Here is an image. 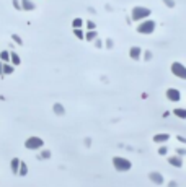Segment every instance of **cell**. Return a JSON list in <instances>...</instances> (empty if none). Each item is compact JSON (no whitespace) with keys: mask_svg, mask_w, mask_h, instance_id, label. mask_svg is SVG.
<instances>
[{"mask_svg":"<svg viewBox=\"0 0 186 187\" xmlns=\"http://www.w3.org/2000/svg\"><path fill=\"white\" fill-rule=\"evenodd\" d=\"M150 13H152V10L147 7H134L131 10V18L134 21H142V20L150 16Z\"/></svg>","mask_w":186,"mask_h":187,"instance_id":"cell-1","label":"cell"},{"mask_svg":"<svg viewBox=\"0 0 186 187\" xmlns=\"http://www.w3.org/2000/svg\"><path fill=\"white\" fill-rule=\"evenodd\" d=\"M113 166H114L116 171H119V173H126L132 168V163L129 159L123 158V156H114L113 158Z\"/></svg>","mask_w":186,"mask_h":187,"instance_id":"cell-2","label":"cell"},{"mask_svg":"<svg viewBox=\"0 0 186 187\" xmlns=\"http://www.w3.org/2000/svg\"><path fill=\"white\" fill-rule=\"evenodd\" d=\"M155 21L154 20H149V18H145V20H142V23H139V26H137V33H141V34H152V33L155 31Z\"/></svg>","mask_w":186,"mask_h":187,"instance_id":"cell-3","label":"cell"},{"mask_svg":"<svg viewBox=\"0 0 186 187\" xmlns=\"http://www.w3.org/2000/svg\"><path fill=\"white\" fill-rule=\"evenodd\" d=\"M42 145H44V140L39 137H28L25 140V146L28 150H38V148H41Z\"/></svg>","mask_w":186,"mask_h":187,"instance_id":"cell-4","label":"cell"},{"mask_svg":"<svg viewBox=\"0 0 186 187\" xmlns=\"http://www.w3.org/2000/svg\"><path fill=\"white\" fill-rule=\"evenodd\" d=\"M172 73L175 77L181 78V80H186V67L180 62H173L172 64Z\"/></svg>","mask_w":186,"mask_h":187,"instance_id":"cell-5","label":"cell"},{"mask_svg":"<svg viewBox=\"0 0 186 187\" xmlns=\"http://www.w3.org/2000/svg\"><path fill=\"white\" fill-rule=\"evenodd\" d=\"M167 99L172 102H178L181 99V93L178 91L176 88H168L167 90Z\"/></svg>","mask_w":186,"mask_h":187,"instance_id":"cell-6","label":"cell"},{"mask_svg":"<svg viewBox=\"0 0 186 187\" xmlns=\"http://www.w3.org/2000/svg\"><path fill=\"white\" fill-rule=\"evenodd\" d=\"M149 179H150L154 184H158V186H160V184H163V176H162L160 173H155V171L149 174Z\"/></svg>","mask_w":186,"mask_h":187,"instance_id":"cell-7","label":"cell"},{"mask_svg":"<svg viewBox=\"0 0 186 187\" xmlns=\"http://www.w3.org/2000/svg\"><path fill=\"white\" fill-rule=\"evenodd\" d=\"M168 163H170L172 166H175V168H181V166H183V159H181V156H180V155L170 156V158H168Z\"/></svg>","mask_w":186,"mask_h":187,"instance_id":"cell-8","label":"cell"},{"mask_svg":"<svg viewBox=\"0 0 186 187\" xmlns=\"http://www.w3.org/2000/svg\"><path fill=\"white\" fill-rule=\"evenodd\" d=\"M141 54H142V49H141V47H137V46L131 47V50H129L131 59H134V60H139V59H141Z\"/></svg>","mask_w":186,"mask_h":187,"instance_id":"cell-9","label":"cell"},{"mask_svg":"<svg viewBox=\"0 0 186 187\" xmlns=\"http://www.w3.org/2000/svg\"><path fill=\"white\" fill-rule=\"evenodd\" d=\"M21 8L26 10V11H33L36 8V5L33 4L31 0H21Z\"/></svg>","mask_w":186,"mask_h":187,"instance_id":"cell-10","label":"cell"},{"mask_svg":"<svg viewBox=\"0 0 186 187\" xmlns=\"http://www.w3.org/2000/svg\"><path fill=\"white\" fill-rule=\"evenodd\" d=\"M167 140H170V135L168 134H157L154 137V141L155 143H165Z\"/></svg>","mask_w":186,"mask_h":187,"instance_id":"cell-11","label":"cell"},{"mask_svg":"<svg viewBox=\"0 0 186 187\" xmlns=\"http://www.w3.org/2000/svg\"><path fill=\"white\" fill-rule=\"evenodd\" d=\"M20 159L18 158H13L11 159V163H10V166H11V173L13 174H18V171H20Z\"/></svg>","mask_w":186,"mask_h":187,"instance_id":"cell-12","label":"cell"},{"mask_svg":"<svg viewBox=\"0 0 186 187\" xmlns=\"http://www.w3.org/2000/svg\"><path fill=\"white\" fill-rule=\"evenodd\" d=\"M52 111H54V114H57V116H64V114H65V109H64V106L60 104V102H56V104H54Z\"/></svg>","mask_w":186,"mask_h":187,"instance_id":"cell-13","label":"cell"},{"mask_svg":"<svg viewBox=\"0 0 186 187\" xmlns=\"http://www.w3.org/2000/svg\"><path fill=\"white\" fill-rule=\"evenodd\" d=\"M10 62H11L13 65H20V64H21L20 55H18V54H15V52H10Z\"/></svg>","mask_w":186,"mask_h":187,"instance_id":"cell-14","label":"cell"},{"mask_svg":"<svg viewBox=\"0 0 186 187\" xmlns=\"http://www.w3.org/2000/svg\"><path fill=\"white\" fill-rule=\"evenodd\" d=\"M173 114H175L178 119H186V109H181V107H176L175 111H173Z\"/></svg>","mask_w":186,"mask_h":187,"instance_id":"cell-15","label":"cell"},{"mask_svg":"<svg viewBox=\"0 0 186 187\" xmlns=\"http://www.w3.org/2000/svg\"><path fill=\"white\" fill-rule=\"evenodd\" d=\"M95 38H96V31L95 29H88V33L85 34V39H87V41H93Z\"/></svg>","mask_w":186,"mask_h":187,"instance_id":"cell-16","label":"cell"},{"mask_svg":"<svg viewBox=\"0 0 186 187\" xmlns=\"http://www.w3.org/2000/svg\"><path fill=\"white\" fill-rule=\"evenodd\" d=\"M18 174H20V176H26V174H28V168H26L25 163H20V171H18Z\"/></svg>","mask_w":186,"mask_h":187,"instance_id":"cell-17","label":"cell"},{"mask_svg":"<svg viewBox=\"0 0 186 187\" xmlns=\"http://www.w3.org/2000/svg\"><path fill=\"white\" fill-rule=\"evenodd\" d=\"M0 59L4 60V62H10V52L8 50H2L0 52Z\"/></svg>","mask_w":186,"mask_h":187,"instance_id":"cell-18","label":"cell"},{"mask_svg":"<svg viewBox=\"0 0 186 187\" xmlns=\"http://www.w3.org/2000/svg\"><path fill=\"white\" fill-rule=\"evenodd\" d=\"M74 34H75V38H78V39H85V34H83V31H82V28H74Z\"/></svg>","mask_w":186,"mask_h":187,"instance_id":"cell-19","label":"cell"},{"mask_svg":"<svg viewBox=\"0 0 186 187\" xmlns=\"http://www.w3.org/2000/svg\"><path fill=\"white\" fill-rule=\"evenodd\" d=\"M83 20H82V18H75L74 21H72V26H74V28H82V25H83Z\"/></svg>","mask_w":186,"mask_h":187,"instance_id":"cell-20","label":"cell"},{"mask_svg":"<svg viewBox=\"0 0 186 187\" xmlns=\"http://www.w3.org/2000/svg\"><path fill=\"white\" fill-rule=\"evenodd\" d=\"M4 73H5V75H10V73H13V67H11V65L4 64Z\"/></svg>","mask_w":186,"mask_h":187,"instance_id":"cell-21","label":"cell"},{"mask_svg":"<svg viewBox=\"0 0 186 187\" xmlns=\"http://www.w3.org/2000/svg\"><path fill=\"white\" fill-rule=\"evenodd\" d=\"M11 39H13V41L18 44V46H21V44H23V41H21V38H20L18 34H13V36H11Z\"/></svg>","mask_w":186,"mask_h":187,"instance_id":"cell-22","label":"cell"},{"mask_svg":"<svg viewBox=\"0 0 186 187\" xmlns=\"http://www.w3.org/2000/svg\"><path fill=\"white\" fill-rule=\"evenodd\" d=\"M163 4H165L168 8H173L175 7V0H163Z\"/></svg>","mask_w":186,"mask_h":187,"instance_id":"cell-23","label":"cell"},{"mask_svg":"<svg viewBox=\"0 0 186 187\" xmlns=\"http://www.w3.org/2000/svg\"><path fill=\"white\" fill-rule=\"evenodd\" d=\"M167 151H168V150H167V146H160V148H158V155H160V156H165Z\"/></svg>","mask_w":186,"mask_h":187,"instance_id":"cell-24","label":"cell"},{"mask_svg":"<svg viewBox=\"0 0 186 187\" xmlns=\"http://www.w3.org/2000/svg\"><path fill=\"white\" fill-rule=\"evenodd\" d=\"M13 7H15V10H23V8H21V2H20V0H13Z\"/></svg>","mask_w":186,"mask_h":187,"instance_id":"cell-25","label":"cell"},{"mask_svg":"<svg viewBox=\"0 0 186 187\" xmlns=\"http://www.w3.org/2000/svg\"><path fill=\"white\" fill-rule=\"evenodd\" d=\"M85 23H87L88 29H95V23H93V21H85Z\"/></svg>","mask_w":186,"mask_h":187,"instance_id":"cell-26","label":"cell"},{"mask_svg":"<svg viewBox=\"0 0 186 187\" xmlns=\"http://www.w3.org/2000/svg\"><path fill=\"white\" fill-rule=\"evenodd\" d=\"M176 153H178L180 156H183V155H186V150L185 148H178V150H176Z\"/></svg>","mask_w":186,"mask_h":187,"instance_id":"cell-27","label":"cell"},{"mask_svg":"<svg viewBox=\"0 0 186 187\" xmlns=\"http://www.w3.org/2000/svg\"><path fill=\"white\" fill-rule=\"evenodd\" d=\"M41 156H42V158H49V156H51V151H47V150H44Z\"/></svg>","mask_w":186,"mask_h":187,"instance_id":"cell-28","label":"cell"},{"mask_svg":"<svg viewBox=\"0 0 186 187\" xmlns=\"http://www.w3.org/2000/svg\"><path fill=\"white\" fill-rule=\"evenodd\" d=\"M176 138H178V141H181V143H186V138H185V137H181V135H178Z\"/></svg>","mask_w":186,"mask_h":187,"instance_id":"cell-29","label":"cell"},{"mask_svg":"<svg viewBox=\"0 0 186 187\" xmlns=\"http://www.w3.org/2000/svg\"><path fill=\"white\" fill-rule=\"evenodd\" d=\"M150 57H152V54H150V52H145V60H149Z\"/></svg>","mask_w":186,"mask_h":187,"instance_id":"cell-30","label":"cell"},{"mask_svg":"<svg viewBox=\"0 0 186 187\" xmlns=\"http://www.w3.org/2000/svg\"><path fill=\"white\" fill-rule=\"evenodd\" d=\"M0 73L4 75V64H0Z\"/></svg>","mask_w":186,"mask_h":187,"instance_id":"cell-31","label":"cell"}]
</instances>
